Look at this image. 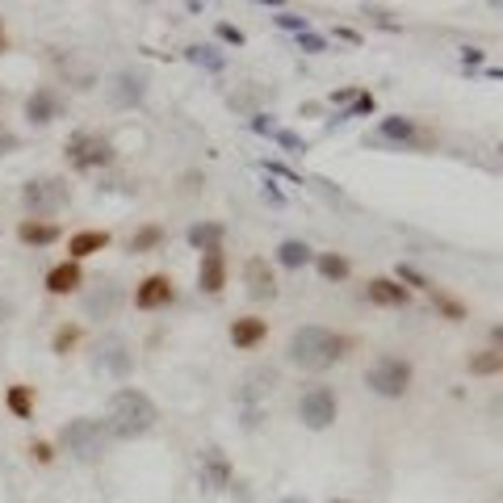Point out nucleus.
<instances>
[{"mask_svg":"<svg viewBox=\"0 0 503 503\" xmlns=\"http://www.w3.org/2000/svg\"><path fill=\"white\" fill-rule=\"evenodd\" d=\"M348 357V336L323 328V323H306L290 336L285 344V361L294 369H306V374H323L331 365H340Z\"/></svg>","mask_w":503,"mask_h":503,"instance_id":"obj_1","label":"nucleus"},{"mask_svg":"<svg viewBox=\"0 0 503 503\" xmlns=\"http://www.w3.org/2000/svg\"><path fill=\"white\" fill-rule=\"evenodd\" d=\"M365 298L374 302V306H391V311H399V306H407L411 302V290L407 285H399L394 277H374L369 290H365Z\"/></svg>","mask_w":503,"mask_h":503,"instance_id":"obj_20","label":"nucleus"},{"mask_svg":"<svg viewBox=\"0 0 503 503\" xmlns=\"http://www.w3.org/2000/svg\"><path fill=\"white\" fill-rule=\"evenodd\" d=\"M219 38H222V43H231V47H244V30H236V26H227V21L219 26Z\"/></svg>","mask_w":503,"mask_h":503,"instance_id":"obj_37","label":"nucleus"},{"mask_svg":"<svg viewBox=\"0 0 503 503\" xmlns=\"http://www.w3.org/2000/svg\"><path fill=\"white\" fill-rule=\"evenodd\" d=\"M466 369H470L474 377H495L503 369V352L499 348H483V352H474L470 361H466Z\"/></svg>","mask_w":503,"mask_h":503,"instance_id":"obj_28","label":"nucleus"},{"mask_svg":"<svg viewBox=\"0 0 503 503\" xmlns=\"http://www.w3.org/2000/svg\"><path fill=\"white\" fill-rule=\"evenodd\" d=\"M265 202H273V205H285V197H282V193H277V189H273V185H268V189H265Z\"/></svg>","mask_w":503,"mask_h":503,"instance_id":"obj_40","label":"nucleus"},{"mask_svg":"<svg viewBox=\"0 0 503 503\" xmlns=\"http://www.w3.org/2000/svg\"><path fill=\"white\" fill-rule=\"evenodd\" d=\"M26 118H30L34 126H50L63 118V97L55 93V89H34L30 97H26Z\"/></svg>","mask_w":503,"mask_h":503,"instance_id":"obj_18","label":"nucleus"},{"mask_svg":"<svg viewBox=\"0 0 503 503\" xmlns=\"http://www.w3.org/2000/svg\"><path fill=\"white\" fill-rule=\"evenodd\" d=\"M273 26H282V30H294V34H306L311 26H306V17H298V13H273Z\"/></svg>","mask_w":503,"mask_h":503,"instance_id":"obj_33","label":"nucleus"},{"mask_svg":"<svg viewBox=\"0 0 503 503\" xmlns=\"http://www.w3.org/2000/svg\"><path fill=\"white\" fill-rule=\"evenodd\" d=\"M0 50H9V34H4V21H0Z\"/></svg>","mask_w":503,"mask_h":503,"instance_id":"obj_41","label":"nucleus"},{"mask_svg":"<svg viewBox=\"0 0 503 503\" xmlns=\"http://www.w3.org/2000/svg\"><path fill=\"white\" fill-rule=\"evenodd\" d=\"M282 386V374H277V365H252L248 374L239 377V391L236 399L244 407H256V403H265L268 394Z\"/></svg>","mask_w":503,"mask_h":503,"instance_id":"obj_10","label":"nucleus"},{"mask_svg":"<svg viewBox=\"0 0 503 503\" xmlns=\"http://www.w3.org/2000/svg\"><path fill=\"white\" fill-rule=\"evenodd\" d=\"M336 38H340V43H348V47H361V34L348 30V26H336Z\"/></svg>","mask_w":503,"mask_h":503,"instance_id":"obj_38","label":"nucleus"},{"mask_svg":"<svg viewBox=\"0 0 503 503\" xmlns=\"http://www.w3.org/2000/svg\"><path fill=\"white\" fill-rule=\"evenodd\" d=\"M331 101H336V105H352V101H357V89H344V93H331Z\"/></svg>","mask_w":503,"mask_h":503,"instance_id":"obj_39","label":"nucleus"},{"mask_svg":"<svg viewBox=\"0 0 503 503\" xmlns=\"http://www.w3.org/2000/svg\"><path fill=\"white\" fill-rule=\"evenodd\" d=\"M428 294H432V306H437V311L445 314V319H453V323H461V319H466V306H461L457 298H449V294H440L437 285H432Z\"/></svg>","mask_w":503,"mask_h":503,"instance_id":"obj_29","label":"nucleus"},{"mask_svg":"<svg viewBox=\"0 0 503 503\" xmlns=\"http://www.w3.org/2000/svg\"><path fill=\"white\" fill-rule=\"evenodd\" d=\"M17 147H21V139H17V130H9V126L0 122V156H13Z\"/></svg>","mask_w":503,"mask_h":503,"instance_id":"obj_35","label":"nucleus"},{"mask_svg":"<svg viewBox=\"0 0 503 503\" xmlns=\"http://www.w3.org/2000/svg\"><path fill=\"white\" fill-rule=\"evenodd\" d=\"M143 97H147V80L139 72H118L110 80V101L118 110H130V105H139Z\"/></svg>","mask_w":503,"mask_h":503,"instance_id":"obj_19","label":"nucleus"},{"mask_svg":"<svg viewBox=\"0 0 503 503\" xmlns=\"http://www.w3.org/2000/svg\"><path fill=\"white\" fill-rule=\"evenodd\" d=\"M285 503H298V499H285Z\"/></svg>","mask_w":503,"mask_h":503,"instance_id":"obj_43","label":"nucleus"},{"mask_svg":"<svg viewBox=\"0 0 503 503\" xmlns=\"http://www.w3.org/2000/svg\"><path fill=\"white\" fill-rule=\"evenodd\" d=\"M185 55H189L193 63H202V67H210V72H222V67H227V59H222V55H219L214 47H189Z\"/></svg>","mask_w":503,"mask_h":503,"instance_id":"obj_32","label":"nucleus"},{"mask_svg":"<svg viewBox=\"0 0 503 503\" xmlns=\"http://www.w3.org/2000/svg\"><path fill=\"white\" fill-rule=\"evenodd\" d=\"M314 268H319L323 282H344L348 273H352L348 256H340V252H319V256H314Z\"/></svg>","mask_w":503,"mask_h":503,"instance_id":"obj_26","label":"nucleus"},{"mask_svg":"<svg viewBox=\"0 0 503 503\" xmlns=\"http://www.w3.org/2000/svg\"><path fill=\"white\" fill-rule=\"evenodd\" d=\"M113 244L110 231H76V236L67 239V260H84V256H97V252H105Z\"/></svg>","mask_w":503,"mask_h":503,"instance_id":"obj_22","label":"nucleus"},{"mask_svg":"<svg viewBox=\"0 0 503 503\" xmlns=\"http://www.w3.org/2000/svg\"><path fill=\"white\" fill-rule=\"evenodd\" d=\"M173 302H176V285H173V277H164V273L143 277L139 290H135V306H139V311H164V306H173Z\"/></svg>","mask_w":503,"mask_h":503,"instance_id":"obj_13","label":"nucleus"},{"mask_svg":"<svg viewBox=\"0 0 503 503\" xmlns=\"http://www.w3.org/2000/svg\"><path fill=\"white\" fill-rule=\"evenodd\" d=\"M394 282H399V285H407V290H432V282H428V277L420 273V268H411L407 260H403V265L394 268Z\"/></svg>","mask_w":503,"mask_h":503,"instance_id":"obj_31","label":"nucleus"},{"mask_svg":"<svg viewBox=\"0 0 503 503\" xmlns=\"http://www.w3.org/2000/svg\"><path fill=\"white\" fill-rule=\"evenodd\" d=\"M4 407L13 411L17 420H30L34 415V386H26V382L9 386V391H4Z\"/></svg>","mask_w":503,"mask_h":503,"instance_id":"obj_27","label":"nucleus"},{"mask_svg":"<svg viewBox=\"0 0 503 503\" xmlns=\"http://www.w3.org/2000/svg\"><path fill=\"white\" fill-rule=\"evenodd\" d=\"M314 260V252L302 244V239H282L277 244V265L282 268H306Z\"/></svg>","mask_w":503,"mask_h":503,"instance_id":"obj_25","label":"nucleus"},{"mask_svg":"<svg viewBox=\"0 0 503 503\" xmlns=\"http://www.w3.org/2000/svg\"><path fill=\"white\" fill-rule=\"evenodd\" d=\"M105 424L93 420V415H76L59 428V449L72 453L76 461H101L105 457Z\"/></svg>","mask_w":503,"mask_h":503,"instance_id":"obj_3","label":"nucleus"},{"mask_svg":"<svg viewBox=\"0 0 503 503\" xmlns=\"http://www.w3.org/2000/svg\"><path fill=\"white\" fill-rule=\"evenodd\" d=\"M244 282H248V294L256 302H273L277 298V273H273V265H268L265 256H252L248 265H244Z\"/></svg>","mask_w":503,"mask_h":503,"instance_id":"obj_14","label":"nucleus"},{"mask_svg":"<svg viewBox=\"0 0 503 503\" xmlns=\"http://www.w3.org/2000/svg\"><path fill=\"white\" fill-rule=\"evenodd\" d=\"M331 503H348V499H331Z\"/></svg>","mask_w":503,"mask_h":503,"instance_id":"obj_42","label":"nucleus"},{"mask_svg":"<svg viewBox=\"0 0 503 503\" xmlns=\"http://www.w3.org/2000/svg\"><path fill=\"white\" fill-rule=\"evenodd\" d=\"M43 285H47V294H55V298H67V294H76L80 285H84V268H80V260H59V265L47 268Z\"/></svg>","mask_w":503,"mask_h":503,"instance_id":"obj_16","label":"nucleus"},{"mask_svg":"<svg viewBox=\"0 0 503 503\" xmlns=\"http://www.w3.org/2000/svg\"><path fill=\"white\" fill-rule=\"evenodd\" d=\"M164 239H168V231H164L159 222H147V227H139L135 236L126 239V252H135V256H143V252L164 248Z\"/></svg>","mask_w":503,"mask_h":503,"instance_id":"obj_24","label":"nucleus"},{"mask_svg":"<svg viewBox=\"0 0 503 503\" xmlns=\"http://www.w3.org/2000/svg\"><path fill=\"white\" fill-rule=\"evenodd\" d=\"M369 143H382V147H399V151H407V147H420V143H428V135L415 122H411V118H403V113H391V118H382V122L374 126Z\"/></svg>","mask_w":503,"mask_h":503,"instance_id":"obj_8","label":"nucleus"},{"mask_svg":"<svg viewBox=\"0 0 503 503\" xmlns=\"http://www.w3.org/2000/svg\"><path fill=\"white\" fill-rule=\"evenodd\" d=\"M63 156H67V164L76 173H97V168H110L113 164V143L105 135H97V130H76L63 143Z\"/></svg>","mask_w":503,"mask_h":503,"instance_id":"obj_6","label":"nucleus"},{"mask_svg":"<svg viewBox=\"0 0 503 503\" xmlns=\"http://www.w3.org/2000/svg\"><path fill=\"white\" fill-rule=\"evenodd\" d=\"M197 478H202L205 491H227L236 483V466H231V457L222 453L219 445H210L202 453V466H197Z\"/></svg>","mask_w":503,"mask_h":503,"instance_id":"obj_11","label":"nucleus"},{"mask_svg":"<svg viewBox=\"0 0 503 503\" xmlns=\"http://www.w3.org/2000/svg\"><path fill=\"white\" fill-rule=\"evenodd\" d=\"M97 369H105L110 377H126L135 369V352L126 344L122 336H101V344H97Z\"/></svg>","mask_w":503,"mask_h":503,"instance_id":"obj_12","label":"nucleus"},{"mask_svg":"<svg viewBox=\"0 0 503 503\" xmlns=\"http://www.w3.org/2000/svg\"><path fill=\"white\" fill-rule=\"evenodd\" d=\"M67 202H72L67 176H34V181L21 185V205H26L30 219H50V214H59Z\"/></svg>","mask_w":503,"mask_h":503,"instance_id":"obj_5","label":"nucleus"},{"mask_svg":"<svg viewBox=\"0 0 503 503\" xmlns=\"http://www.w3.org/2000/svg\"><path fill=\"white\" fill-rule=\"evenodd\" d=\"M298 47L306 50V55H319V50L328 47V43H323V38H319L314 30H306V34H298Z\"/></svg>","mask_w":503,"mask_h":503,"instance_id":"obj_36","label":"nucleus"},{"mask_svg":"<svg viewBox=\"0 0 503 503\" xmlns=\"http://www.w3.org/2000/svg\"><path fill=\"white\" fill-rule=\"evenodd\" d=\"M126 306V290L118 282H97L93 290H84L80 294V311H84V319H113V314Z\"/></svg>","mask_w":503,"mask_h":503,"instance_id":"obj_9","label":"nucleus"},{"mask_svg":"<svg viewBox=\"0 0 503 503\" xmlns=\"http://www.w3.org/2000/svg\"><path fill=\"white\" fill-rule=\"evenodd\" d=\"M159 411L151 403V394H143L139 386H122L110 394L105 403V437L113 440H139L156 428Z\"/></svg>","mask_w":503,"mask_h":503,"instance_id":"obj_2","label":"nucleus"},{"mask_svg":"<svg viewBox=\"0 0 503 503\" xmlns=\"http://www.w3.org/2000/svg\"><path fill=\"white\" fill-rule=\"evenodd\" d=\"M59 236H63L59 222H50V219H21L17 222V239H21L26 248H50Z\"/></svg>","mask_w":503,"mask_h":503,"instance_id":"obj_21","label":"nucleus"},{"mask_svg":"<svg viewBox=\"0 0 503 503\" xmlns=\"http://www.w3.org/2000/svg\"><path fill=\"white\" fill-rule=\"evenodd\" d=\"M231 344L239 348V352H252V348H260L268 340V323L260 319V314H239V319H231Z\"/></svg>","mask_w":503,"mask_h":503,"instance_id":"obj_17","label":"nucleus"},{"mask_svg":"<svg viewBox=\"0 0 503 503\" xmlns=\"http://www.w3.org/2000/svg\"><path fill=\"white\" fill-rule=\"evenodd\" d=\"M76 344H80V323H59V331H55L50 348H55L59 357H67V352H72Z\"/></svg>","mask_w":503,"mask_h":503,"instance_id":"obj_30","label":"nucleus"},{"mask_svg":"<svg viewBox=\"0 0 503 503\" xmlns=\"http://www.w3.org/2000/svg\"><path fill=\"white\" fill-rule=\"evenodd\" d=\"M415 382V365L407 357H394V352H382L369 369H365V386L382 399H403Z\"/></svg>","mask_w":503,"mask_h":503,"instance_id":"obj_4","label":"nucleus"},{"mask_svg":"<svg viewBox=\"0 0 503 503\" xmlns=\"http://www.w3.org/2000/svg\"><path fill=\"white\" fill-rule=\"evenodd\" d=\"M222 236H227V227L222 222H193L185 231V239L193 244L197 252H214V248H222Z\"/></svg>","mask_w":503,"mask_h":503,"instance_id":"obj_23","label":"nucleus"},{"mask_svg":"<svg viewBox=\"0 0 503 503\" xmlns=\"http://www.w3.org/2000/svg\"><path fill=\"white\" fill-rule=\"evenodd\" d=\"M336 415H340V403H336V391H331V386H306V391L298 394V420L311 428V432L331 428Z\"/></svg>","mask_w":503,"mask_h":503,"instance_id":"obj_7","label":"nucleus"},{"mask_svg":"<svg viewBox=\"0 0 503 503\" xmlns=\"http://www.w3.org/2000/svg\"><path fill=\"white\" fill-rule=\"evenodd\" d=\"M30 457L38 466H50V461H55V445H50V440H30Z\"/></svg>","mask_w":503,"mask_h":503,"instance_id":"obj_34","label":"nucleus"},{"mask_svg":"<svg viewBox=\"0 0 503 503\" xmlns=\"http://www.w3.org/2000/svg\"><path fill=\"white\" fill-rule=\"evenodd\" d=\"M197 290L210 294V298L227 290V252L222 248L202 252V265H197Z\"/></svg>","mask_w":503,"mask_h":503,"instance_id":"obj_15","label":"nucleus"}]
</instances>
